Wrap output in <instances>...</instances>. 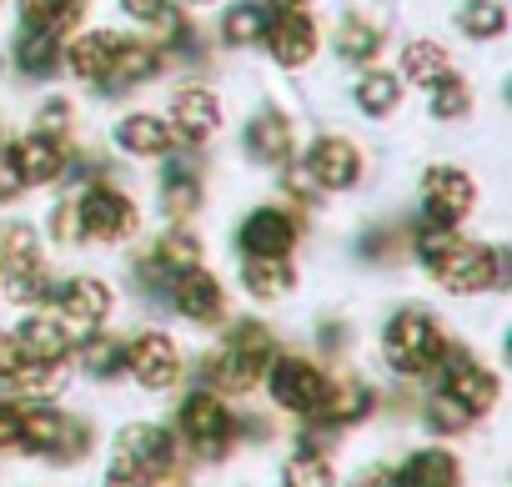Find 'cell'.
<instances>
[{
    "label": "cell",
    "mask_w": 512,
    "mask_h": 487,
    "mask_svg": "<svg viewBox=\"0 0 512 487\" xmlns=\"http://www.w3.org/2000/svg\"><path fill=\"white\" fill-rule=\"evenodd\" d=\"M417 257L447 292H487V287L507 282V257L492 247H477V241H462L452 226L417 231Z\"/></svg>",
    "instance_id": "1"
},
{
    "label": "cell",
    "mask_w": 512,
    "mask_h": 487,
    "mask_svg": "<svg viewBox=\"0 0 512 487\" xmlns=\"http://www.w3.org/2000/svg\"><path fill=\"white\" fill-rule=\"evenodd\" d=\"M272 362H277L272 332H267L262 322H241V327L226 337L221 357L211 362V377H216V387H226V392H251L256 382L267 377Z\"/></svg>",
    "instance_id": "2"
},
{
    "label": "cell",
    "mask_w": 512,
    "mask_h": 487,
    "mask_svg": "<svg viewBox=\"0 0 512 487\" xmlns=\"http://www.w3.org/2000/svg\"><path fill=\"white\" fill-rule=\"evenodd\" d=\"M382 352H387V362L397 367V372H427V367H437L442 357H447V342H442V327L427 317V312H417V307H407V312H397L392 322H387V332H382Z\"/></svg>",
    "instance_id": "3"
},
{
    "label": "cell",
    "mask_w": 512,
    "mask_h": 487,
    "mask_svg": "<svg viewBox=\"0 0 512 487\" xmlns=\"http://www.w3.org/2000/svg\"><path fill=\"white\" fill-rule=\"evenodd\" d=\"M111 462H121V467L136 472L141 482L166 477V472L176 467V437H171L166 427H156V422H131V427L116 437V457H111Z\"/></svg>",
    "instance_id": "4"
},
{
    "label": "cell",
    "mask_w": 512,
    "mask_h": 487,
    "mask_svg": "<svg viewBox=\"0 0 512 487\" xmlns=\"http://www.w3.org/2000/svg\"><path fill=\"white\" fill-rule=\"evenodd\" d=\"M111 317V287L96 277H71L66 287H56V322L71 332V342H86L91 332H101V322Z\"/></svg>",
    "instance_id": "5"
},
{
    "label": "cell",
    "mask_w": 512,
    "mask_h": 487,
    "mask_svg": "<svg viewBox=\"0 0 512 487\" xmlns=\"http://www.w3.org/2000/svg\"><path fill=\"white\" fill-rule=\"evenodd\" d=\"M267 387H272L277 407H287V412H317L327 402V392H332L327 372L317 362H307V357H277L267 367Z\"/></svg>",
    "instance_id": "6"
},
{
    "label": "cell",
    "mask_w": 512,
    "mask_h": 487,
    "mask_svg": "<svg viewBox=\"0 0 512 487\" xmlns=\"http://www.w3.org/2000/svg\"><path fill=\"white\" fill-rule=\"evenodd\" d=\"M136 226H141V211H136V201H131L126 191L96 186V191L81 196V231H86L91 241H106V247H116V241L136 236Z\"/></svg>",
    "instance_id": "7"
},
{
    "label": "cell",
    "mask_w": 512,
    "mask_h": 487,
    "mask_svg": "<svg viewBox=\"0 0 512 487\" xmlns=\"http://www.w3.org/2000/svg\"><path fill=\"white\" fill-rule=\"evenodd\" d=\"M181 432H186V442L201 452V457H226V447H231V437H236V422H231V412L221 407V397L216 392H196V397H186L181 402Z\"/></svg>",
    "instance_id": "8"
},
{
    "label": "cell",
    "mask_w": 512,
    "mask_h": 487,
    "mask_svg": "<svg viewBox=\"0 0 512 487\" xmlns=\"http://www.w3.org/2000/svg\"><path fill=\"white\" fill-rule=\"evenodd\" d=\"M477 201V186L467 171L457 166H432L422 176V206H427V226H457Z\"/></svg>",
    "instance_id": "9"
},
{
    "label": "cell",
    "mask_w": 512,
    "mask_h": 487,
    "mask_svg": "<svg viewBox=\"0 0 512 487\" xmlns=\"http://www.w3.org/2000/svg\"><path fill=\"white\" fill-rule=\"evenodd\" d=\"M126 372L146 387V392H161L181 377V347L166 337V332H141L126 342Z\"/></svg>",
    "instance_id": "10"
},
{
    "label": "cell",
    "mask_w": 512,
    "mask_h": 487,
    "mask_svg": "<svg viewBox=\"0 0 512 487\" xmlns=\"http://www.w3.org/2000/svg\"><path fill=\"white\" fill-rule=\"evenodd\" d=\"M171 302H176V312H181L186 322H196V327H211V322H221V312H226L221 282H216L206 267L176 272V277H171Z\"/></svg>",
    "instance_id": "11"
},
{
    "label": "cell",
    "mask_w": 512,
    "mask_h": 487,
    "mask_svg": "<svg viewBox=\"0 0 512 487\" xmlns=\"http://www.w3.org/2000/svg\"><path fill=\"white\" fill-rule=\"evenodd\" d=\"M236 241H241L246 257H287L292 241H297V226H292V216L277 211V206H256V211L241 221Z\"/></svg>",
    "instance_id": "12"
},
{
    "label": "cell",
    "mask_w": 512,
    "mask_h": 487,
    "mask_svg": "<svg viewBox=\"0 0 512 487\" xmlns=\"http://www.w3.org/2000/svg\"><path fill=\"white\" fill-rule=\"evenodd\" d=\"M307 176H312L317 186H327V191H347V186L362 176V156H357L352 141L322 136V141L307 151Z\"/></svg>",
    "instance_id": "13"
},
{
    "label": "cell",
    "mask_w": 512,
    "mask_h": 487,
    "mask_svg": "<svg viewBox=\"0 0 512 487\" xmlns=\"http://www.w3.org/2000/svg\"><path fill=\"white\" fill-rule=\"evenodd\" d=\"M216 126H221V101L206 86H181L171 96V131L181 141H206L216 136Z\"/></svg>",
    "instance_id": "14"
},
{
    "label": "cell",
    "mask_w": 512,
    "mask_h": 487,
    "mask_svg": "<svg viewBox=\"0 0 512 487\" xmlns=\"http://www.w3.org/2000/svg\"><path fill=\"white\" fill-rule=\"evenodd\" d=\"M447 397H457L472 417L477 412H487L492 402H497V377L482 367V362H472L467 352H447V387H442Z\"/></svg>",
    "instance_id": "15"
},
{
    "label": "cell",
    "mask_w": 512,
    "mask_h": 487,
    "mask_svg": "<svg viewBox=\"0 0 512 487\" xmlns=\"http://www.w3.org/2000/svg\"><path fill=\"white\" fill-rule=\"evenodd\" d=\"M61 166H66L61 141H51V136H41V131H31V136H21V141L11 146V171H16L21 186H46V181L61 176Z\"/></svg>",
    "instance_id": "16"
},
{
    "label": "cell",
    "mask_w": 512,
    "mask_h": 487,
    "mask_svg": "<svg viewBox=\"0 0 512 487\" xmlns=\"http://www.w3.org/2000/svg\"><path fill=\"white\" fill-rule=\"evenodd\" d=\"M267 46H272V56L282 61V66H307L312 56H317V26L302 16V11H287V16H277L272 26H267Z\"/></svg>",
    "instance_id": "17"
},
{
    "label": "cell",
    "mask_w": 512,
    "mask_h": 487,
    "mask_svg": "<svg viewBox=\"0 0 512 487\" xmlns=\"http://www.w3.org/2000/svg\"><path fill=\"white\" fill-rule=\"evenodd\" d=\"M11 337H16V347H21L26 362H66V352H71V332L56 317H46V312L26 317Z\"/></svg>",
    "instance_id": "18"
},
{
    "label": "cell",
    "mask_w": 512,
    "mask_h": 487,
    "mask_svg": "<svg viewBox=\"0 0 512 487\" xmlns=\"http://www.w3.org/2000/svg\"><path fill=\"white\" fill-rule=\"evenodd\" d=\"M246 151L262 166H282L292 156V121L282 111H256L246 126Z\"/></svg>",
    "instance_id": "19"
},
{
    "label": "cell",
    "mask_w": 512,
    "mask_h": 487,
    "mask_svg": "<svg viewBox=\"0 0 512 487\" xmlns=\"http://www.w3.org/2000/svg\"><path fill=\"white\" fill-rule=\"evenodd\" d=\"M111 56H116V36H111V31H81V36L71 41V51H66V66H71V76H81V81H106Z\"/></svg>",
    "instance_id": "20"
},
{
    "label": "cell",
    "mask_w": 512,
    "mask_h": 487,
    "mask_svg": "<svg viewBox=\"0 0 512 487\" xmlns=\"http://www.w3.org/2000/svg\"><path fill=\"white\" fill-rule=\"evenodd\" d=\"M397 487H457V457L442 447H422L402 462Z\"/></svg>",
    "instance_id": "21"
},
{
    "label": "cell",
    "mask_w": 512,
    "mask_h": 487,
    "mask_svg": "<svg viewBox=\"0 0 512 487\" xmlns=\"http://www.w3.org/2000/svg\"><path fill=\"white\" fill-rule=\"evenodd\" d=\"M241 282H246V292H251L256 302H277V297H287V292H292L297 272H292V262H287V257H246Z\"/></svg>",
    "instance_id": "22"
},
{
    "label": "cell",
    "mask_w": 512,
    "mask_h": 487,
    "mask_svg": "<svg viewBox=\"0 0 512 487\" xmlns=\"http://www.w3.org/2000/svg\"><path fill=\"white\" fill-rule=\"evenodd\" d=\"M116 141H121V151H131V156H166V151H171V126L156 121V116H146V111H136V116H126V121L116 126Z\"/></svg>",
    "instance_id": "23"
},
{
    "label": "cell",
    "mask_w": 512,
    "mask_h": 487,
    "mask_svg": "<svg viewBox=\"0 0 512 487\" xmlns=\"http://www.w3.org/2000/svg\"><path fill=\"white\" fill-rule=\"evenodd\" d=\"M41 262V241H36V226L26 221H0V277H11L21 267Z\"/></svg>",
    "instance_id": "24"
},
{
    "label": "cell",
    "mask_w": 512,
    "mask_h": 487,
    "mask_svg": "<svg viewBox=\"0 0 512 487\" xmlns=\"http://www.w3.org/2000/svg\"><path fill=\"white\" fill-rule=\"evenodd\" d=\"M402 71H407V81H417V86H437V81H447L452 76V61H447V51L437 46V41H412L407 51H402Z\"/></svg>",
    "instance_id": "25"
},
{
    "label": "cell",
    "mask_w": 512,
    "mask_h": 487,
    "mask_svg": "<svg viewBox=\"0 0 512 487\" xmlns=\"http://www.w3.org/2000/svg\"><path fill=\"white\" fill-rule=\"evenodd\" d=\"M81 11H86V0H21L26 26L31 31H51V36L71 31L81 21Z\"/></svg>",
    "instance_id": "26"
},
{
    "label": "cell",
    "mask_w": 512,
    "mask_h": 487,
    "mask_svg": "<svg viewBox=\"0 0 512 487\" xmlns=\"http://www.w3.org/2000/svg\"><path fill=\"white\" fill-rule=\"evenodd\" d=\"M156 66H161V56H156L151 46H116L106 81H111V86H141V81L156 76Z\"/></svg>",
    "instance_id": "27"
},
{
    "label": "cell",
    "mask_w": 512,
    "mask_h": 487,
    "mask_svg": "<svg viewBox=\"0 0 512 487\" xmlns=\"http://www.w3.org/2000/svg\"><path fill=\"white\" fill-rule=\"evenodd\" d=\"M397 101H402V81L392 71H367L357 81V106L367 116H387V111H397Z\"/></svg>",
    "instance_id": "28"
},
{
    "label": "cell",
    "mask_w": 512,
    "mask_h": 487,
    "mask_svg": "<svg viewBox=\"0 0 512 487\" xmlns=\"http://www.w3.org/2000/svg\"><path fill=\"white\" fill-rule=\"evenodd\" d=\"M367 407H372V392H367L362 382H337L317 412H322L327 422H362V417H367Z\"/></svg>",
    "instance_id": "29"
},
{
    "label": "cell",
    "mask_w": 512,
    "mask_h": 487,
    "mask_svg": "<svg viewBox=\"0 0 512 487\" xmlns=\"http://www.w3.org/2000/svg\"><path fill=\"white\" fill-rule=\"evenodd\" d=\"M457 26H462L472 41H492V36H502V26H507V11L497 6V0H462Z\"/></svg>",
    "instance_id": "30"
},
{
    "label": "cell",
    "mask_w": 512,
    "mask_h": 487,
    "mask_svg": "<svg viewBox=\"0 0 512 487\" xmlns=\"http://www.w3.org/2000/svg\"><path fill=\"white\" fill-rule=\"evenodd\" d=\"M282 482L287 487H337V472L322 452H292L282 467Z\"/></svg>",
    "instance_id": "31"
},
{
    "label": "cell",
    "mask_w": 512,
    "mask_h": 487,
    "mask_svg": "<svg viewBox=\"0 0 512 487\" xmlns=\"http://www.w3.org/2000/svg\"><path fill=\"white\" fill-rule=\"evenodd\" d=\"M81 367H86L91 377H116V372L126 367V347H121L116 337L91 332V337L81 342Z\"/></svg>",
    "instance_id": "32"
},
{
    "label": "cell",
    "mask_w": 512,
    "mask_h": 487,
    "mask_svg": "<svg viewBox=\"0 0 512 487\" xmlns=\"http://www.w3.org/2000/svg\"><path fill=\"white\" fill-rule=\"evenodd\" d=\"M267 36V6H256V0H241V6L226 11V41L231 46H251Z\"/></svg>",
    "instance_id": "33"
},
{
    "label": "cell",
    "mask_w": 512,
    "mask_h": 487,
    "mask_svg": "<svg viewBox=\"0 0 512 487\" xmlns=\"http://www.w3.org/2000/svg\"><path fill=\"white\" fill-rule=\"evenodd\" d=\"M151 257L161 262V272H186V267H201V241L191 231H171L161 236V247Z\"/></svg>",
    "instance_id": "34"
},
{
    "label": "cell",
    "mask_w": 512,
    "mask_h": 487,
    "mask_svg": "<svg viewBox=\"0 0 512 487\" xmlns=\"http://www.w3.org/2000/svg\"><path fill=\"white\" fill-rule=\"evenodd\" d=\"M0 287H6L11 302H41L51 292V272H46V262H31V267H21L11 277H0Z\"/></svg>",
    "instance_id": "35"
},
{
    "label": "cell",
    "mask_w": 512,
    "mask_h": 487,
    "mask_svg": "<svg viewBox=\"0 0 512 487\" xmlns=\"http://www.w3.org/2000/svg\"><path fill=\"white\" fill-rule=\"evenodd\" d=\"M161 191H166L161 201H166V211H171V216H186V211H196V201H201V181H196L186 166H171Z\"/></svg>",
    "instance_id": "36"
},
{
    "label": "cell",
    "mask_w": 512,
    "mask_h": 487,
    "mask_svg": "<svg viewBox=\"0 0 512 487\" xmlns=\"http://www.w3.org/2000/svg\"><path fill=\"white\" fill-rule=\"evenodd\" d=\"M21 71H31V76L56 71V36L51 31H26L21 36Z\"/></svg>",
    "instance_id": "37"
},
{
    "label": "cell",
    "mask_w": 512,
    "mask_h": 487,
    "mask_svg": "<svg viewBox=\"0 0 512 487\" xmlns=\"http://www.w3.org/2000/svg\"><path fill=\"white\" fill-rule=\"evenodd\" d=\"M337 51H342L347 61H372V56L382 51V36H377L367 21H347V26L337 31Z\"/></svg>",
    "instance_id": "38"
},
{
    "label": "cell",
    "mask_w": 512,
    "mask_h": 487,
    "mask_svg": "<svg viewBox=\"0 0 512 487\" xmlns=\"http://www.w3.org/2000/svg\"><path fill=\"white\" fill-rule=\"evenodd\" d=\"M11 382L31 397H51V392H61V362H21Z\"/></svg>",
    "instance_id": "39"
},
{
    "label": "cell",
    "mask_w": 512,
    "mask_h": 487,
    "mask_svg": "<svg viewBox=\"0 0 512 487\" xmlns=\"http://www.w3.org/2000/svg\"><path fill=\"white\" fill-rule=\"evenodd\" d=\"M427 422L437 427V432H462L467 422H472V412L457 402V397H447V392H437L432 402H427Z\"/></svg>",
    "instance_id": "40"
},
{
    "label": "cell",
    "mask_w": 512,
    "mask_h": 487,
    "mask_svg": "<svg viewBox=\"0 0 512 487\" xmlns=\"http://www.w3.org/2000/svg\"><path fill=\"white\" fill-rule=\"evenodd\" d=\"M467 86L457 81V76H447V81H437L432 86V116H442V121H452V116H462L467 111Z\"/></svg>",
    "instance_id": "41"
},
{
    "label": "cell",
    "mask_w": 512,
    "mask_h": 487,
    "mask_svg": "<svg viewBox=\"0 0 512 487\" xmlns=\"http://www.w3.org/2000/svg\"><path fill=\"white\" fill-rule=\"evenodd\" d=\"M51 236L56 241H81L86 231H81V201H61L56 211H51Z\"/></svg>",
    "instance_id": "42"
},
{
    "label": "cell",
    "mask_w": 512,
    "mask_h": 487,
    "mask_svg": "<svg viewBox=\"0 0 512 487\" xmlns=\"http://www.w3.org/2000/svg\"><path fill=\"white\" fill-rule=\"evenodd\" d=\"M41 136H51V141H66L71 136V106L66 101H46V111H41V126H36Z\"/></svg>",
    "instance_id": "43"
},
{
    "label": "cell",
    "mask_w": 512,
    "mask_h": 487,
    "mask_svg": "<svg viewBox=\"0 0 512 487\" xmlns=\"http://www.w3.org/2000/svg\"><path fill=\"white\" fill-rule=\"evenodd\" d=\"M11 447H21V407L0 402V452H11Z\"/></svg>",
    "instance_id": "44"
},
{
    "label": "cell",
    "mask_w": 512,
    "mask_h": 487,
    "mask_svg": "<svg viewBox=\"0 0 512 487\" xmlns=\"http://www.w3.org/2000/svg\"><path fill=\"white\" fill-rule=\"evenodd\" d=\"M21 362H26V357H21V347H16V337H11V332H0V377H6V382H11Z\"/></svg>",
    "instance_id": "45"
},
{
    "label": "cell",
    "mask_w": 512,
    "mask_h": 487,
    "mask_svg": "<svg viewBox=\"0 0 512 487\" xmlns=\"http://www.w3.org/2000/svg\"><path fill=\"white\" fill-rule=\"evenodd\" d=\"M121 11L136 16V21H156V16L166 11V0H121Z\"/></svg>",
    "instance_id": "46"
},
{
    "label": "cell",
    "mask_w": 512,
    "mask_h": 487,
    "mask_svg": "<svg viewBox=\"0 0 512 487\" xmlns=\"http://www.w3.org/2000/svg\"><path fill=\"white\" fill-rule=\"evenodd\" d=\"M101 487H146V482H141L136 472H126L121 462H111V472H106V482H101Z\"/></svg>",
    "instance_id": "47"
},
{
    "label": "cell",
    "mask_w": 512,
    "mask_h": 487,
    "mask_svg": "<svg viewBox=\"0 0 512 487\" xmlns=\"http://www.w3.org/2000/svg\"><path fill=\"white\" fill-rule=\"evenodd\" d=\"M357 487H397V477H392V472H367Z\"/></svg>",
    "instance_id": "48"
},
{
    "label": "cell",
    "mask_w": 512,
    "mask_h": 487,
    "mask_svg": "<svg viewBox=\"0 0 512 487\" xmlns=\"http://www.w3.org/2000/svg\"><path fill=\"white\" fill-rule=\"evenodd\" d=\"M186 6H206V0H186Z\"/></svg>",
    "instance_id": "49"
},
{
    "label": "cell",
    "mask_w": 512,
    "mask_h": 487,
    "mask_svg": "<svg viewBox=\"0 0 512 487\" xmlns=\"http://www.w3.org/2000/svg\"><path fill=\"white\" fill-rule=\"evenodd\" d=\"M507 357H512V337H507Z\"/></svg>",
    "instance_id": "50"
},
{
    "label": "cell",
    "mask_w": 512,
    "mask_h": 487,
    "mask_svg": "<svg viewBox=\"0 0 512 487\" xmlns=\"http://www.w3.org/2000/svg\"><path fill=\"white\" fill-rule=\"evenodd\" d=\"M292 6H302V0H292Z\"/></svg>",
    "instance_id": "51"
}]
</instances>
